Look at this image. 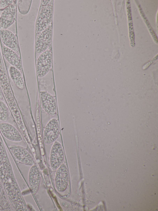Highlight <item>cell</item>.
I'll use <instances>...</instances> for the list:
<instances>
[{"mask_svg":"<svg viewBox=\"0 0 158 211\" xmlns=\"http://www.w3.org/2000/svg\"><path fill=\"white\" fill-rule=\"evenodd\" d=\"M15 178L12 168L0 134V180L6 185L13 182Z\"/></svg>","mask_w":158,"mask_h":211,"instance_id":"cell-1","label":"cell"},{"mask_svg":"<svg viewBox=\"0 0 158 211\" xmlns=\"http://www.w3.org/2000/svg\"><path fill=\"white\" fill-rule=\"evenodd\" d=\"M52 53L51 50L47 49L41 53L36 62L37 73L39 77L44 76L49 71L52 65Z\"/></svg>","mask_w":158,"mask_h":211,"instance_id":"cell-2","label":"cell"},{"mask_svg":"<svg viewBox=\"0 0 158 211\" xmlns=\"http://www.w3.org/2000/svg\"><path fill=\"white\" fill-rule=\"evenodd\" d=\"M9 149L13 157L21 164L29 166L35 164L33 157L24 147L17 145H11L9 146Z\"/></svg>","mask_w":158,"mask_h":211,"instance_id":"cell-3","label":"cell"},{"mask_svg":"<svg viewBox=\"0 0 158 211\" xmlns=\"http://www.w3.org/2000/svg\"><path fill=\"white\" fill-rule=\"evenodd\" d=\"M16 1L3 10L0 16V30L6 29L15 22L17 15Z\"/></svg>","mask_w":158,"mask_h":211,"instance_id":"cell-4","label":"cell"},{"mask_svg":"<svg viewBox=\"0 0 158 211\" xmlns=\"http://www.w3.org/2000/svg\"><path fill=\"white\" fill-rule=\"evenodd\" d=\"M56 170L55 177L56 187L58 192L61 193L67 187L69 179V172L67 166L63 163Z\"/></svg>","mask_w":158,"mask_h":211,"instance_id":"cell-5","label":"cell"},{"mask_svg":"<svg viewBox=\"0 0 158 211\" xmlns=\"http://www.w3.org/2000/svg\"><path fill=\"white\" fill-rule=\"evenodd\" d=\"M60 127L57 120L55 118L51 120L46 125L43 133V140L47 144L55 142L57 138Z\"/></svg>","mask_w":158,"mask_h":211,"instance_id":"cell-6","label":"cell"},{"mask_svg":"<svg viewBox=\"0 0 158 211\" xmlns=\"http://www.w3.org/2000/svg\"><path fill=\"white\" fill-rule=\"evenodd\" d=\"M64 159L63 149L60 144L55 141L52 146L50 155V163L52 169L56 170L63 163Z\"/></svg>","mask_w":158,"mask_h":211,"instance_id":"cell-7","label":"cell"},{"mask_svg":"<svg viewBox=\"0 0 158 211\" xmlns=\"http://www.w3.org/2000/svg\"><path fill=\"white\" fill-rule=\"evenodd\" d=\"M41 103L45 111L49 115L55 116L57 113V106L54 97L45 91L40 92Z\"/></svg>","mask_w":158,"mask_h":211,"instance_id":"cell-8","label":"cell"},{"mask_svg":"<svg viewBox=\"0 0 158 211\" xmlns=\"http://www.w3.org/2000/svg\"><path fill=\"white\" fill-rule=\"evenodd\" d=\"M52 32L50 25L37 37L35 45L36 53H42L47 49L51 41Z\"/></svg>","mask_w":158,"mask_h":211,"instance_id":"cell-9","label":"cell"},{"mask_svg":"<svg viewBox=\"0 0 158 211\" xmlns=\"http://www.w3.org/2000/svg\"><path fill=\"white\" fill-rule=\"evenodd\" d=\"M0 131L9 140L19 142L22 140L23 137L17 129L11 124L2 122L0 123Z\"/></svg>","mask_w":158,"mask_h":211,"instance_id":"cell-10","label":"cell"},{"mask_svg":"<svg viewBox=\"0 0 158 211\" xmlns=\"http://www.w3.org/2000/svg\"><path fill=\"white\" fill-rule=\"evenodd\" d=\"M1 39L5 46L15 52L19 51V45L17 37L11 31L6 29L0 30Z\"/></svg>","mask_w":158,"mask_h":211,"instance_id":"cell-11","label":"cell"},{"mask_svg":"<svg viewBox=\"0 0 158 211\" xmlns=\"http://www.w3.org/2000/svg\"><path fill=\"white\" fill-rule=\"evenodd\" d=\"M28 179L30 189L32 194H35L39 190L41 181L40 171L36 165L31 166L29 172Z\"/></svg>","mask_w":158,"mask_h":211,"instance_id":"cell-12","label":"cell"},{"mask_svg":"<svg viewBox=\"0 0 158 211\" xmlns=\"http://www.w3.org/2000/svg\"><path fill=\"white\" fill-rule=\"evenodd\" d=\"M52 6L50 4L43 9L39 14L36 24L37 32L44 30L50 22L52 13Z\"/></svg>","mask_w":158,"mask_h":211,"instance_id":"cell-13","label":"cell"},{"mask_svg":"<svg viewBox=\"0 0 158 211\" xmlns=\"http://www.w3.org/2000/svg\"><path fill=\"white\" fill-rule=\"evenodd\" d=\"M2 49L3 54L8 62L19 70H21V61L16 52L5 45L3 46Z\"/></svg>","mask_w":158,"mask_h":211,"instance_id":"cell-14","label":"cell"},{"mask_svg":"<svg viewBox=\"0 0 158 211\" xmlns=\"http://www.w3.org/2000/svg\"><path fill=\"white\" fill-rule=\"evenodd\" d=\"M9 71L10 77L15 85L19 89L23 90L24 87V83L19 70L11 66L9 68Z\"/></svg>","mask_w":158,"mask_h":211,"instance_id":"cell-15","label":"cell"},{"mask_svg":"<svg viewBox=\"0 0 158 211\" xmlns=\"http://www.w3.org/2000/svg\"><path fill=\"white\" fill-rule=\"evenodd\" d=\"M31 1V0H18V8L19 12L22 15L27 14L30 9Z\"/></svg>","mask_w":158,"mask_h":211,"instance_id":"cell-16","label":"cell"},{"mask_svg":"<svg viewBox=\"0 0 158 211\" xmlns=\"http://www.w3.org/2000/svg\"><path fill=\"white\" fill-rule=\"evenodd\" d=\"M9 113L8 108L2 101L0 100V120L4 122L7 121Z\"/></svg>","mask_w":158,"mask_h":211,"instance_id":"cell-17","label":"cell"},{"mask_svg":"<svg viewBox=\"0 0 158 211\" xmlns=\"http://www.w3.org/2000/svg\"><path fill=\"white\" fill-rule=\"evenodd\" d=\"M14 1L13 0H0V10H3L12 4Z\"/></svg>","mask_w":158,"mask_h":211,"instance_id":"cell-18","label":"cell"},{"mask_svg":"<svg viewBox=\"0 0 158 211\" xmlns=\"http://www.w3.org/2000/svg\"><path fill=\"white\" fill-rule=\"evenodd\" d=\"M157 59V55L156 56H155L153 59H152V60H151L150 62H149L148 63H147L146 64H145L143 67V69L144 70H145L146 69H147L150 65L154 61H155V60H156V59Z\"/></svg>","mask_w":158,"mask_h":211,"instance_id":"cell-19","label":"cell"},{"mask_svg":"<svg viewBox=\"0 0 158 211\" xmlns=\"http://www.w3.org/2000/svg\"><path fill=\"white\" fill-rule=\"evenodd\" d=\"M3 98V93L1 90L0 89V100H2Z\"/></svg>","mask_w":158,"mask_h":211,"instance_id":"cell-20","label":"cell"}]
</instances>
